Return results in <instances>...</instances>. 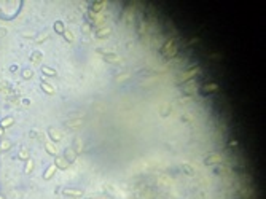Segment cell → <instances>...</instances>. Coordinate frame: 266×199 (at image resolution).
<instances>
[{
	"mask_svg": "<svg viewBox=\"0 0 266 199\" xmlns=\"http://www.w3.org/2000/svg\"><path fill=\"white\" fill-rule=\"evenodd\" d=\"M10 145H11V143H10L8 140H2V143H0V150H3V151H5V150H8Z\"/></svg>",
	"mask_w": 266,
	"mask_h": 199,
	"instance_id": "cell-16",
	"label": "cell"
},
{
	"mask_svg": "<svg viewBox=\"0 0 266 199\" xmlns=\"http://www.w3.org/2000/svg\"><path fill=\"white\" fill-rule=\"evenodd\" d=\"M217 88H218V86L215 85V83H210V85H206V86L202 88V89H201V92H202V94H207V92H210V91L217 89Z\"/></svg>",
	"mask_w": 266,
	"mask_h": 199,
	"instance_id": "cell-7",
	"label": "cell"
},
{
	"mask_svg": "<svg viewBox=\"0 0 266 199\" xmlns=\"http://www.w3.org/2000/svg\"><path fill=\"white\" fill-rule=\"evenodd\" d=\"M42 72L45 75H49V76H56V70H53V69H49V67H43Z\"/></svg>",
	"mask_w": 266,
	"mask_h": 199,
	"instance_id": "cell-13",
	"label": "cell"
},
{
	"mask_svg": "<svg viewBox=\"0 0 266 199\" xmlns=\"http://www.w3.org/2000/svg\"><path fill=\"white\" fill-rule=\"evenodd\" d=\"M104 7H105V2H96V3H92V7H91V13H97V11H101Z\"/></svg>",
	"mask_w": 266,
	"mask_h": 199,
	"instance_id": "cell-4",
	"label": "cell"
},
{
	"mask_svg": "<svg viewBox=\"0 0 266 199\" xmlns=\"http://www.w3.org/2000/svg\"><path fill=\"white\" fill-rule=\"evenodd\" d=\"M172 43H174V40H167V43H166V45L161 48V53H163V54H166V53H167V49L171 48V45H172Z\"/></svg>",
	"mask_w": 266,
	"mask_h": 199,
	"instance_id": "cell-14",
	"label": "cell"
},
{
	"mask_svg": "<svg viewBox=\"0 0 266 199\" xmlns=\"http://www.w3.org/2000/svg\"><path fill=\"white\" fill-rule=\"evenodd\" d=\"M45 38H48V34H42L40 37H38V38H37V43H40V42H43V40H45Z\"/></svg>",
	"mask_w": 266,
	"mask_h": 199,
	"instance_id": "cell-21",
	"label": "cell"
},
{
	"mask_svg": "<svg viewBox=\"0 0 266 199\" xmlns=\"http://www.w3.org/2000/svg\"><path fill=\"white\" fill-rule=\"evenodd\" d=\"M13 123H14V120L11 117H8V118H5L2 123H0V126H2V128H8V126H11Z\"/></svg>",
	"mask_w": 266,
	"mask_h": 199,
	"instance_id": "cell-9",
	"label": "cell"
},
{
	"mask_svg": "<svg viewBox=\"0 0 266 199\" xmlns=\"http://www.w3.org/2000/svg\"><path fill=\"white\" fill-rule=\"evenodd\" d=\"M32 167H34V159L29 158V159H27V163H26L24 172H26V174H30V172H32Z\"/></svg>",
	"mask_w": 266,
	"mask_h": 199,
	"instance_id": "cell-8",
	"label": "cell"
},
{
	"mask_svg": "<svg viewBox=\"0 0 266 199\" xmlns=\"http://www.w3.org/2000/svg\"><path fill=\"white\" fill-rule=\"evenodd\" d=\"M56 170H58V167H56L54 164H51V166H49V167L45 170V174H43V179H45V180L51 179V177H53L54 174H56Z\"/></svg>",
	"mask_w": 266,
	"mask_h": 199,
	"instance_id": "cell-1",
	"label": "cell"
},
{
	"mask_svg": "<svg viewBox=\"0 0 266 199\" xmlns=\"http://www.w3.org/2000/svg\"><path fill=\"white\" fill-rule=\"evenodd\" d=\"M30 75H32V72H30V70H26V72H24V78H29Z\"/></svg>",
	"mask_w": 266,
	"mask_h": 199,
	"instance_id": "cell-23",
	"label": "cell"
},
{
	"mask_svg": "<svg viewBox=\"0 0 266 199\" xmlns=\"http://www.w3.org/2000/svg\"><path fill=\"white\" fill-rule=\"evenodd\" d=\"M221 161V158L218 156V154H214V156H210V159H207V164L210 163H220Z\"/></svg>",
	"mask_w": 266,
	"mask_h": 199,
	"instance_id": "cell-15",
	"label": "cell"
},
{
	"mask_svg": "<svg viewBox=\"0 0 266 199\" xmlns=\"http://www.w3.org/2000/svg\"><path fill=\"white\" fill-rule=\"evenodd\" d=\"M0 135H3V128L0 126Z\"/></svg>",
	"mask_w": 266,
	"mask_h": 199,
	"instance_id": "cell-24",
	"label": "cell"
},
{
	"mask_svg": "<svg viewBox=\"0 0 266 199\" xmlns=\"http://www.w3.org/2000/svg\"><path fill=\"white\" fill-rule=\"evenodd\" d=\"M0 199H5V197H3V196H0Z\"/></svg>",
	"mask_w": 266,
	"mask_h": 199,
	"instance_id": "cell-25",
	"label": "cell"
},
{
	"mask_svg": "<svg viewBox=\"0 0 266 199\" xmlns=\"http://www.w3.org/2000/svg\"><path fill=\"white\" fill-rule=\"evenodd\" d=\"M64 37H65V38H67V40H69V42H74V35H72V34H70V32H69V30H65V32H64Z\"/></svg>",
	"mask_w": 266,
	"mask_h": 199,
	"instance_id": "cell-19",
	"label": "cell"
},
{
	"mask_svg": "<svg viewBox=\"0 0 266 199\" xmlns=\"http://www.w3.org/2000/svg\"><path fill=\"white\" fill-rule=\"evenodd\" d=\"M54 166H56V167L59 166L61 169H67L69 167V163H65L62 158H56V159H54Z\"/></svg>",
	"mask_w": 266,
	"mask_h": 199,
	"instance_id": "cell-5",
	"label": "cell"
},
{
	"mask_svg": "<svg viewBox=\"0 0 266 199\" xmlns=\"http://www.w3.org/2000/svg\"><path fill=\"white\" fill-rule=\"evenodd\" d=\"M65 154H67V159H69V161H74V159H75V153L72 151L70 148H69L67 151H65Z\"/></svg>",
	"mask_w": 266,
	"mask_h": 199,
	"instance_id": "cell-18",
	"label": "cell"
},
{
	"mask_svg": "<svg viewBox=\"0 0 266 199\" xmlns=\"http://www.w3.org/2000/svg\"><path fill=\"white\" fill-rule=\"evenodd\" d=\"M64 194H72V196H83V191H80V190H65L64 191Z\"/></svg>",
	"mask_w": 266,
	"mask_h": 199,
	"instance_id": "cell-12",
	"label": "cell"
},
{
	"mask_svg": "<svg viewBox=\"0 0 266 199\" xmlns=\"http://www.w3.org/2000/svg\"><path fill=\"white\" fill-rule=\"evenodd\" d=\"M54 30H56L58 34H64L65 29H64V23H62V21H56V23H54Z\"/></svg>",
	"mask_w": 266,
	"mask_h": 199,
	"instance_id": "cell-6",
	"label": "cell"
},
{
	"mask_svg": "<svg viewBox=\"0 0 266 199\" xmlns=\"http://www.w3.org/2000/svg\"><path fill=\"white\" fill-rule=\"evenodd\" d=\"M40 86H42V89L45 91V92H48V94H54V92H56V89H54L51 85H48L46 81H42V83H40Z\"/></svg>",
	"mask_w": 266,
	"mask_h": 199,
	"instance_id": "cell-3",
	"label": "cell"
},
{
	"mask_svg": "<svg viewBox=\"0 0 266 199\" xmlns=\"http://www.w3.org/2000/svg\"><path fill=\"white\" fill-rule=\"evenodd\" d=\"M199 72V69H193V70H190V72H185L183 75L180 76V81H185V80H190L191 76H195L196 73Z\"/></svg>",
	"mask_w": 266,
	"mask_h": 199,
	"instance_id": "cell-2",
	"label": "cell"
},
{
	"mask_svg": "<svg viewBox=\"0 0 266 199\" xmlns=\"http://www.w3.org/2000/svg\"><path fill=\"white\" fill-rule=\"evenodd\" d=\"M40 59V53H35L34 56H32V61H38Z\"/></svg>",
	"mask_w": 266,
	"mask_h": 199,
	"instance_id": "cell-22",
	"label": "cell"
},
{
	"mask_svg": "<svg viewBox=\"0 0 266 199\" xmlns=\"http://www.w3.org/2000/svg\"><path fill=\"white\" fill-rule=\"evenodd\" d=\"M110 34V29H102L101 32H97V37L99 38H104V37H107Z\"/></svg>",
	"mask_w": 266,
	"mask_h": 199,
	"instance_id": "cell-17",
	"label": "cell"
},
{
	"mask_svg": "<svg viewBox=\"0 0 266 199\" xmlns=\"http://www.w3.org/2000/svg\"><path fill=\"white\" fill-rule=\"evenodd\" d=\"M81 123H83L81 120H78V121H69V123H67V126H80Z\"/></svg>",
	"mask_w": 266,
	"mask_h": 199,
	"instance_id": "cell-20",
	"label": "cell"
},
{
	"mask_svg": "<svg viewBox=\"0 0 266 199\" xmlns=\"http://www.w3.org/2000/svg\"><path fill=\"white\" fill-rule=\"evenodd\" d=\"M49 135H51V137H53V140H56V142L61 139V134H59V132L54 129V128H49Z\"/></svg>",
	"mask_w": 266,
	"mask_h": 199,
	"instance_id": "cell-11",
	"label": "cell"
},
{
	"mask_svg": "<svg viewBox=\"0 0 266 199\" xmlns=\"http://www.w3.org/2000/svg\"><path fill=\"white\" fill-rule=\"evenodd\" d=\"M45 147H46V151H48L49 154H53V156H56V148H54V145H53L51 142H46V145H45Z\"/></svg>",
	"mask_w": 266,
	"mask_h": 199,
	"instance_id": "cell-10",
	"label": "cell"
}]
</instances>
